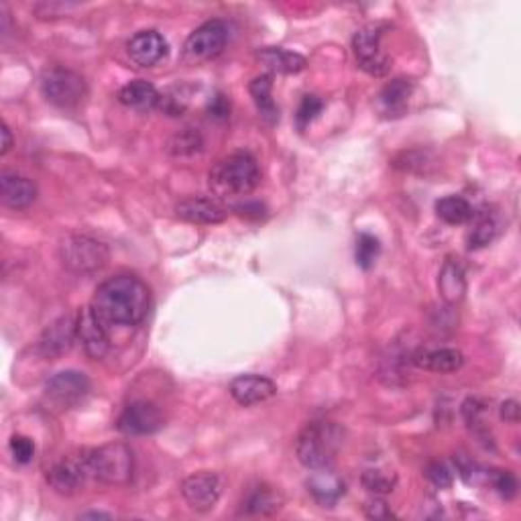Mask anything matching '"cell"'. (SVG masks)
I'll return each instance as SVG.
<instances>
[{"mask_svg": "<svg viewBox=\"0 0 521 521\" xmlns=\"http://www.w3.org/2000/svg\"><path fill=\"white\" fill-rule=\"evenodd\" d=\"M236 212L241 214V216H257L260 218L263 216V204H259V202H244V204H239L234 208Z\"/></svg>", "mask_w": 521, "mask_h": 521, "instance_id": "obj_42", "label": "cell"}, {"mask_svg": "<svg viewBox=\"0 0 521 521\" xmlns=\"http://www.w3.org/2000/svg\"><path fill=\"white\" fill-rule=\"evenodd\" d=\"M161 94L157 88L153 86L147 80H135L122 86L119 92V102L125 104L127 109L139 110V112H147L151 109L159 106Z\"/></svg>", "mask_w": 521, "mask_h": 521, "instance_id": "obj_22", "label": "cell"}, {"mask_svg": "<svg viewBox=\"0 0 521 521\" xmlns=\"http://www.w3.org/2000/svg\"><path fill=\"white\" fill-rule=\"evenodd\" d=\"M344 442V432L334 421H312L296 440V456L305 469H326L334 463Z\"/></svg>", "mask_w": 521, "mask_h": 521, "instance_id": "obj_2", "label": "cell"}, {"mask_svg": "<svg viewBox=\"0 0 521 521\" xmlns=\"http://www.w3.org/2000/svg\"><path fill=\"white\" fill-rule=\"evenodd\" d=\"M106 322L98 316L92 305L82 308L78 318H75V328H78V340L82 349L92 361H101L110 350V339L106 332Z\"/></svg>", "mask_w": 521, "mask_h": 521, "instance_id": "obj_10", "label": "cell"}, {"mask_svg": "<svg viewBox=\"0 0 521 521\" xmlns=\"http://www.w3.org/2000/svg\"><path fill=\"white\" fill-rule=\"evenodd\" d=\"M385 29V25H366L358 29L352 37V51H355L357 64L373 78H383L391 70V57L381 48Z\"/></svg>", "mask_w": 521, "mask_h": 521, "instance_id": "obj_7", "label": "cell"}, {"mask_svg": "<svg viewBox=\"0 0 521 521\" xmlns=\"http://www.w3.org/2000/svg\"><path fill=\"white\" fill-rule=\"evenodd\" d=\"M86 477H88V472H86V466H84L82 456L59 461L51 466L48 474H45L49 487L59 495H74L82 487V482Z\"/></svg>", "mask_w": 521, "mask_h": 521, "instance_id": "obj_18", "label": "cell"}, {"mask_svg": "<svg viewBox=\"0 0 521 521\" xmlns=\"http://www.w3.org/2000/svg\"><path fill=\"white\" fill-rule=\"evenodd\" d=\"M228 27L222 21H208L198 27L183 43V59L188 64H204L218 57L226 48Z\"/></svg>", "mask_w": 521, "mask_h": 521, "instance_id": "obj_8", "label": "cell"}, {"mask_svg": "<svg viewBox=\"0 0 521 521\" xmlns=\"http://www.w3.org/2000/svg\"><path fill=\"white\" fill-rule=\"evenodd\" d=\"M117 428L125 436L155 434L163 428V413L151 402H133L122 410Z\"/></svg>", "mask_w": 521, "mask_h": 521, "instance_id": "obj_11", "label": "cell"}, {"mask_svg": "<svg viewBox=\"0 0 521 521\" xmlns=\"http://www.w3.org/2000/svg\"><path fill=\"white\" fill-rule=\"evenodd\" d=\"M413 82L408 78H395L389 84H385V88L379 92L377 106L381 114L385 117H402V114L408 110V104L411 101L413 94Z\"/></svg>", "mask_w": 521, "mask_h": 521, "instance_id": "obj_21", "label": "cell"}, {"mask_svg": "<svg viewBox=\"0 0 521 521\" xmlns=\"http://www.w3.org/2000/svg\"><path fill=\"white\" fill-rule=\"evenodd\" d=\"M188 101L186 98H181L180 92H170V94H161V101H159V109L163 110L165 114H170V117H178L183 110H186Z\"/></svg>", "mask_w": 521, "mask_h": 521, "instance_id": "obj_39", "label": "cell"}, {"mask_svg": "<svg viewBox=\"0 0 521 521\" xmlns=\"http://www.w3.org/2000/svg\"><path fill=\"white\" fill-rule=\"evenodd\" d=\"M90 381L80 371H61L45 383V397L59 410H72L86 400Z\"/></svg>", "mask_w": 521, "mask_h": 521, "instance_id": "obj_9", "label": "cell"}, {"mask_svg": "<svg viewBox=\"0 0 521 521\" xmlns=\"http://www.w3.org/2000/svg\"><path fill=\"white\" fill-rule=\"evenodd\" d=\"M9 448H11V455L14 461L19 464H29L33 461L35 456V442L27 438V436H21V434H14L11 442H9Z\"/></svg>", "mask_w": 521, "mask_h": 521, "instance_id": "obj_34", "label": "cell"}, {"mask_svg": "<svg viewBox=\"0 0 521 521\" xmlns=\"http://www.w3.org/2000/svg\"><path fill=\"white\" fill-rule=\"evenodd\" d=\"M283 508V497L269 485L251 489L243 501V511L249 516H273Z\"/></svg>", "mask_w": 521, "mask_h": 521, "instance_id": "obj_26", "label": "cell"}, {"mask_svg": "<svg viewBox=\"0 0 521 521\" xmlns=\"http://www.w3.org/2000/svg\"><path fill=\"white\" fill-rule=\"evenodd\" d=\"M305 487H308V493L313 497V501L322 508H334L342 499V495L347 493V485H344L342 477L331 471V466L313 471L305 481Z\"/></svg>", "mask_w": 521, "mask_h": 521, "instance_id": "obj_17", "label": "cell"}, {"mask_svg": "<svg viewBox=\"0 0 521 521\" xmlns=\"http://www.w3.org/2000/svg\"><path fill=\"white\" fill-rule=\"evenodd\" d=\"M497 231H499L497 220L491 216H482L477 225H474L472 231L469 233V249L471 251L485 249L487 244H491L495 241Z\"/></svg>", "mask_w": 521, "mask_h": 521, "instance_id": "obj_30", "label": "cell"}, {"mask_svg": "<svg viewBox=\"0 0 521 521\" xmlns=\"http://www.w3.org/2000/svg\"><path fill=\"white\" fill-rule=\"evenodd\" d=\"M0 198H3L6 208L25 210L37 200V188L29 178L4 172L0 178Z\"/></svg>", "mask_w": 521, "mask_h": 521, "instance_id": "obj_19", "label": "cell"}, {"mask_svg": "<svg viewBox=\"0 0 521 521\" xmlns=\"http://www.w3.org/2000/svg\"><path fill=\"white\" fill-rule=\"evenodd\" d=\"M501 419L508 424H517L519 421V403L516 400H509L501 405Z\"/></svg>", "mask_w": 521, "mask_h": 521, "instance_id": "obj_41", "label": "cell"}, {"mask_svg": "<svg viewBox=\"0 0 521 521\" xmlns=\"http://www.w3.org/2000/svg\"><path fill=\"white\" fill-rule=\"evenodd\" d=\"M324 109V102L320 101L318 96H304L300 106H297V112H296V125L300 130H304L305 127H310V122L318 117V114Z\"/></svg>", "mask_w": 521, "mask_h": 521, "instance_id": "obj_32", "label": "cell"}, {"mask_svg": "<svg viewBox=\"0 0 521 521\" xmlns=\"http://www.w3.org/2000/svg\"><path fill=\"white\" fill-rule=\"evenodd\" d=\"M228 391H231L233 400L243 408H252V405L269 402L278 393V387L263 375H239L231 381Z\"/></svg>", "mask_w": 521, "mask_h": 521, "instance_id": "obj_14", "label": "cell"}, {"mask_svg": "<svg viewBox=\"0 0 521 521\" xmlns=\"http://www.w3.org/2000/svg\"><path fill=\"white\" fill-rule=\"evenodd\" d=\"M200 149H202V137L200 133H196V130H191V128L181 130V133L175 135L170 143V151L178 157L194 155V153H198Z\"/></svg>", "mask_w": 521, "mask_h": 521, "instance_id": "obj_31", "label": "cell"}, {"mask_svg": "<svg viewBox=\"0 0 521 521\" xmlns=\"http://www.w3.org/2000/svg\"><path fill=\"white\" fill-rule=\"evenodd\" d=\"M208 112H210V117L225 120V119H228V114H231V102H228L226 96L216 94L208 102Z\"/></svg>", "mask_w": 521, "mask_h": 521, "instance_id": "obj_40", "label": "cell"}, {"mask_svg": "<svg viewBox=\"0 0 521 521\" xmlns=\"http://www.w3.org/2000/svg\"><path fill=\"white\" fill-rule=\"evenodd\" d=\"M363 487L371 495H389L393 493V489L397 485V474L393 471H383V469H369L363 472L361 477Z\"/></svg>", "mask_w": 521, "mask_h": 521, "instance_id": "obj_28", "label": "cell"}, {"mask_svg": "<svg viewBox=\"0 0 521 521\" xmlns=\"http://www.w3.org/2000/svg\"><path fill=\"white\" fill-rule=\"evenodd\" d=\"M41 92L53 106L70 110L84 102L88 86L82 74L70 70V67L53 66L41 75Z\"/></svg>", "mask_w": 521, "mask_h": 521, "instance_id": "obj_6", "label": "cell"}, {"mask_svg": "<svg viewBox=\"0 0 521 521\" xmlns=\"http://www.w3.org/2000/svg\"><path fill=\"white\" fill-rule=\"evenodd\" d=\"M167 49H170V45H167L165 37L153 29L139 31L127 45L130 61L139 67L157 66L167 56Z\"/></svg>", "mask_w": 521, "mask_h": 521, "instance_id": "obj_15", "label": "cell"}, {"mask_svg": "<svg viewBox=\"0 0 521 521\" xmlns=\"http://www.w3.org/2000/svg\"><path fill=\"white\" fill-rule=\"evenodd\" d=\"M426 477L436 489H448L452 485V481H455L450 469L444 463H430V464H428L426 466Z\"/></svg>", "mask_w": 521, "mask_h": 521, "instance_id": "obj_37", "label": "cell"}, {"mask_svg": "<svg viewBox=\"0 0 521 521\" xmlns=\"http://www.w3.org/2000/svg\"><path fill=\"white\" fill-rule=\"evenodd\" d=\"M181 495L191 509L210 511L222 495V479L216 472H196L183 479Z\"/></svg>", "mask_w": 521, "mask_h": 521, "instance_id": "obj_13", "label": "cell"}, {"mask_svg": "<svg viewBox=\"0 0 521 521\" xmlns=\"http://www.w3.org/2000/svg\"><path fill=\"white\" fill-rule=\"evenodd\" d=\"M411 363L432 373H455L464 365V355L456 349H418L411 352Z\"/></svg>", "mask_w": 521, "mask_h": 521, "instance_id": "obj_20", "label": "cell"}, {"mask_svg": "<svg viewBox=\"0 0 521 521\" xmlns=\"http://www.w3.org/2000/svg\"><path fill=\"white\" fill-rule=\"evenodd\" d=\"M257 59L263 64L267 70L278 72V74H300L305 64L304 56L294 51H287L283 48H265L257 53Z\"/></svg>", "mask_w": 521, "mask_h": 521, "instance_id": "obj_25", "label": "cell"}, {"mask_svg": "<svg viewBox=\"0 0 521 521\" xmlns=\"http://www.w3.org/2000/svg\"><path fill=\"white\" fill-rule=\"evenodd\" d=\"M260 170L251 153H233L220 159L210 172V188L220 198L247 196L259 186Z\"/></svg>", "mask_w": 521, "mask_h": 521, "instance_id": "obj_4", "label": "cell"}, {"mask_svg": "<svg viewBox=\"0 0 521 521\" xmlns=\"http://www.w3.org/2000/svg\"><path fill=\"white\" fill-rule=\"evenodd\" d=\"M78 9V4L74 3H57V0H51V3H40L33 6V13L40 19H59L66 17L70 11Z\"/></svg>", "mask_w": 521, "mask_h": 521, "instance_id": "obj_35", "label": "cell"}, {"mask_svg": "<svg viewBox=\"0 0 521 521\" xmlns=\"http://www.w3.org/2000/svg\"><path fill=\"white\" fill-rule=\"evenodd\" d=\"M436 214L446 225H464L472 220V206L464 200L463 196H446L436 202Z\"/></svg>", "mask_w": 521, "mask_h": 521, "instance_id": "obj_27", "label": "cell"}, {"mask_svg": "<svg viewBox=\"0 0 521 521\" xmlns=\"http://www.w3.org/2000/svg\"><path fill=\"white\" fill-rule=\"evenodd\" d=\"M78 340V328H75V318L59 316L41 332L37 340V352L48 361H57L70 352L74 342Z\"/></svg>", "mask_w": 521, "mask_h": 521, "instance_id": "obj_12", "label": "cell"}, {"mask_svg": "<svg viewBox=\"0 0 521 521\" xmlns=\"http://www.w3.org/2000/svg\"><path fill=\"white\" fill-rule=\"evenodd\" d=\"M489 411V405L487 402H482L481 397H469L463 403V418L466 419V424L471 428H479L482 424V418H485V413Z\"/></svg>", "mask_w": 521, "mask_h": 521, "instance_id": "obj_36", "label": "cell"}, {"mask_svg": "<svg viewBox=\"0 0 521 521\" xmlns=\"http://www.w3.org/2000/svg\"><path fill=\"white\" fill-rule=\"evenodd\" d=\"M175 216L191 225H220L228 218V208L214 198H186L175 206Z\"/></svg>", "mask_w": 521, "mask_h": 521, "instance_id": "obj_16", "label": "cell"}, {"mask_svg": "<svg viewBox=\"0 0 521 521\" xmlns=\"http://www.w3.org/2000/svg\"><path fill=\"white\" fill-rule=\"evenodd\" d=\"M249 92L255 101L257 110L267 125H275L279 120V109L273 101V78L271 74L257 75L255 80L249 84Z\"/></svg>", "mask_w": 521, "mask_h": 521, "instance_id": "obj_24", "label": "cell"}, {"mask_svg": "<svg viewBox=\"0 0 521 521\" xmlns=\"http://www.w3.org/2000/svg\"><path fill=\"white\" fill-rule=\"evenodd\" d=\"M365 513H366V517L379 519V521L395 519L393 509H391L389 503L379 495H373V499H369V501L365 503Z\"/></svg>", "mask_w": 521, "mask_h": 521, "instance_id": "obj_38", "label": "cell"}, {"mask_svg": "<svg viewBox=\"0 0 521 521\" xmlns=\"http://www.w3.org/2000/svg\"><path fill=\"white\" fill-rule=\"evenodd\" d=\"M109 247L86 234H72L59 244V259L66 269L78 275H92L109 263Z\"/></svg>", "mask_w": 521, "mask_h": 521, "instance_id": "obj_5", "label": "cell"}, {"mask_svg": "<svg viewBox=\"0 0 521 521\" xmlns=\"http://www.w3.org/2000/svg\"><path fill=\"white\" fill-rule=\"evenodd\" d=\"M489 482L497 489V493H499L503 499H511V497H516L517 493V479L513 477L509 471H493L489 472Z\"/></svg>", "mask_w": 521, "mask_h": 521, "instance_id": "obj_33", "label": "cell"}, {"mask_svg": "<svg viewBox=\"0 0 521 521\" xmlns=\"http://www.w3.org/2000/svg\"><path fill=\"white\" fill-rule=\"evenodd\" d=\"M438 289H440L442 300L450 305L464 300V294H466L464 271L461 263H456L455 259H448L446 263L442 265L440 275H438Z\"/></svg>", "mask_w": 521, "mask_h": 521, "instance_id": "obj_23", "label": "cell"}, {"mask_svg": "<svg viewBox=\"0 0 521 521\" xmlns=\"http://www.w3.org/2000/svg\"><path fill=\"white\" fill-rule=\"evenodd\" d=\"M381 252V243L377 236H373L369 233H363L357 239V249H355V257H357V265L361 269H371V267L377 263Z\"/></svg>", "mask_w": 521, "mask_h": 521, "instance_id": "obj_29", "label": "cell"}, {"mask_svg": "<svg viewBox=\"0 0 521 521\" xmlns=\"http://www.w3.org/2000/svg\"><path fill=\"white\" fill-rule=\"evenodd\" d=\"M149 287L130 273H120L101 283L92 300V308L109 324L137 326L149 312Z\"/></svg>", "mask_w": 521, "mask_h": 521, "instance_id": "obj_1", "label": "cell"}, {"mask_svg": "<svg viewBox=\"0 0 521 521\" xmlns=\"http://www.w3.org/2000/svg\"><path fill=\"white\" fill-rule=\"evenodd\" d=\"M88 477H94L104 485L125 487L133 481L135 455L125 442H110L92 448L82 455Z\"/></svg>", "mask_w": 521, "mask_h": 521, "instance_id": "obj_3", "label": "cell"}, {"mask_svg": "<svg viewBox=\"0 0 521 521\" xmlns=\"http://www.w3.org/2000/svg\"><path fill=\"white\" fill-rule=\"evenodd\" d=\"M82 517H110V516H109V513H101V511L96 513V511H92V513H84Z\"/></svg>", "mask_w": 521, "mask_h": 521, "instance_id": "obj_44", "label": "cell"}, {"mask_svg": "<svg viewBox=\"0 0 521 521\" xmlns=\"http://www.w3.org/2000/svg\"><path fill=\"white\" fill-rule=\"evenodd\" d=\"M0 135H3V145H0V153H3V155H6V153L11 151V147H13V135H11V128L4 125L3 122V130H0Z\"/></svg>", "mask_w": 521, "mask_h": 521, "instance_id": "obj_43", "label": "cell"}]
</instances>
